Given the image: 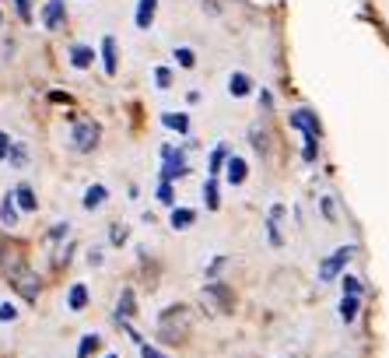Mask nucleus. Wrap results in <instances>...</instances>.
<instances>
[{"label":"nucleus","mask_w":389,"mask_h":358,"mask_svg":"<svg viewBox=\"0 0 389 358\" xmlns=\"http://www.w3.org/2000/svg\"><path fill=\"white\" fill-rule=\"evenodd\" d=\"M105 200H109V190H105L102 183H91V186L84 190V200H81V204H84V211H98Z\"/></svg>","instance_id":"9d476101"},{"label":"nucleus","mask_w":389,"mask_h":358,"mask_svg":"<svg viewBox=\"0 0 389 358\" xmlns=\"http://www.w3.org/2000/svg\"><path fill=\"white\" fill-rule=\"evenodd\" d=\"M102 344V337L98 334H84L81 337V344H78V358H91V351Z\"/></svg>","instance_id":"393cba45"},{"label":"nucleus","mask_w":389,"mask_h":358,"mask_svg":"<svg viewBox=\"0 0 389 358\" xmlns=\"http://www.w3.org/2000/svg\"><path fill=\"white\" fill-rule=\"evenodd\" d=\"M11 285H15V292H18L25 302H35V298H39V274H32L28 267L15 271V274H11Z\"/></svg>","instance_id":"39448f33"},{"label":"nucleus","mask_w":389,"mask_h":358,"mask_svg":"<svg viewBox=\"0 0 389 358\" xmlns=\"http://www.w3.org/2000/svg\"><path fill=\"white\" fill-rule=\"evenodd\" d=\"M141 358H169L165 351H158L154 344H141Z\"/></svg>","instance_id":"f704fd0d"},{"label":"nucleus","mask_w":389,"mask_h":358,"mask_svg":"<svg viewBox=\"0 0 389 358\" xmlns=\"http://www.w3.org/2000/svg\"><path fill=\"white\" fill-rule=\"evenodd\" d=\"M169 222H172L176 232H186V229L197 222V211H193V208H172V218H169Z\"/></svg>","instance_id":"dca6fc26"},{"label":"nucleus","mask_w":389,"mask_h":358,"mask_svg":"<svg viewBox=\"0 0 389 358\" xmlns=\"http://www.w3.org/2000/svg\"><path fill=\"white\" fill-rule=\"evenodd\" d=\"M8 151H11V137L0 130V162H8Z\"/></svg>","instance_id":"e433bc0d"},{"label":"nucleus","mask_w":389,"mask_h":358,"mask_svg":"<svg viewBox=\"0 0 389 358\" xmlns=\"http://www.w3.org/2000/svg\"><path fill=\"white\" fill-rule=\"evenodd\" d=\"M154 84H158V88H169V84H172V74L165 71V67H158V71H154Z\"/></svg>","instance_id":"72a5a7b5"},{"label":"nucleus","mask_w":389,"mask_h":358,"mask_svg":"<svg viewBox=\"0 0 389 358\" xmlns=\"http://www.w3.org/2000/svg\"><path fill=\"white\" fill-rule=\"evenodd\" d=\"M358 310H361V298H358V295H344V298H341V320H344V323H354Z\"/></svg>","instance_id":"a211bd4d"},{"label":"nucleus","mask_w":389,"mask_h":358,"mask_svg":"<svg viewBox=\"0 0 389 358\" xmlns=\"http://www.w3.org/2000/svg\"><path fill=\"white\" fill-rule=\"evenodd\" d=\"M225 159H228V144H217L214 155H210V165H207L210 169V179H217V172L225 169Z\"/></svg>","instance_id":"412c9836"},{"label":"nucleus","mask_w":389,"mask_h":358,"mask_svg":"<svg viewBox=\"0 0 389 358\" xmlns=\"http://www.w3.org/2000/svg\"><path fill=\"white\" fill-rule=\"evenodd\" d=\"M88 264H91V267L102 264V249H91V253H88Z\"/></svg>","instance_id":"4c0bfd02"},{"label":"nucleus","mask_w":389,"mask_h":358,"mask_svg":"<svg viewBox=\"0 0 389 358\" xmlns=\"http://www.w3.org/2000/svg\"><path fill=\"white\" fill-rule=\"evenodd\" d=\"M98 137H102V130H98L95 120H74V127H71V144H74V151L88 155V151L98 147Z\"/></svg>","instance_id":"f257e3e1"},{"label":"nucleus","mask_w":389,"mask_h":358,"mask_svg":"<svg viewBox=\"0 0 389 358\" xmlns=\"http://www.w3.org/2000/svg\"><path fill=\"white\" fill-rule=\"evenodd\" d=\"M341 288H344V295H361V281H358V278H351V274H344Z\"/></svg>","instance_id":"c756f323"},{"label":"nucleus","mask_w":389,"mask_h":358,"mask_svg":"<svg viewBox=\"0 0 389 358\" xmlns=\"http://www.w3.org/2000/svg\"><path fill=\"white\" fill-rule=\"evenodd\" d=\"M64 21H67V8H64V0H49V4L42 8V25H46L49 32H57Z\"/></svg>","instance_id":"423d86ee"},{"label":"nucleus","mask_w":389,"mask_h":358,"mask_svg":"<svg viewBox=\"0 0 389 358\" xmlns=\"http://www.w3.org/2000/svg\"><path fill=\"white\" fill-rule=\"evenodd\" d=\"M291 127H295V130H302V134H316V137H319V120H316L309 109L291 113Z\"/></svg>","instance_id":"9b49d317"},{"label":"nucleus","mask_w":389,"mask_h":358,"mask_svg":"<svg viewBox=\"0 0 389 358\" xmlns=\"http://www.w3.org/2000/svg\"><path fill=\"white\" fill-rule=\"evenodd\" d=\"M203 298H207V302H214V313H232V305H235V298H232L228 285H221V281L203 285Z\"/></svg>","instance_id":"20e7f679"},{"label":"nucleus","mask_w":389,"mask_h":358,"mask_svg":"<svg viewBox=\"0 0 389 358\" xmlns=\"http://www.w3.org/2000/svg\"><path fill=\"white\" fill-rule=\"evenodd\" d=\"M84 305H88V285H71V292H67V310L71 313H81L84 310Z\"/></svg>","instance_id":"ddd939ff"},{"label":"nucleus","mask_w":389,"mask_h":358,"mask_svg":"<svg viewBox=\"0 0 389 358\" xmlns=\"http://www.w3.org/2000/svg\"><path fill=\"white\" fill-rule=\"evenodd\" d=\"M154 11H158V0H141V4H137V15H134L137 28H151V21H154Z\"/></svg>","instance_id":"2eb2a0df"},{"label":"nucleus","mask_w":389,"mask_h":358,"mask_svg":"<svg viewBox=\"0 0 389 358\" xmlns=\"http://www.w3.org/2000/svg\"><path fill=\"white\" fill-rule=\"evenodd\" d=\"M11 197H15V204L25 211V215H32V211H39V200H35V190L28 186V183H18L15 190H11Z\"/></svg>","instance_id":"6e6552de"},{"label":"nucleus","mask_w":389,"mask_h":358,"mask_svg":"<svg viewBox=\"0 0 389 358\" xmlns=\"http://www.w3.org/2000/svg\"><path fill=\"white\" fill-rule=\"evenodd\" d=\"M8 162H11L15 169H21V165L28 162V147H25V144H15V141H11V151H8Z\"/></svg>","instance_id":"b1692460"},{"label":"nucleus","mask_w":389,"mask_h":358,"mask_svg":"<svg viewBox=\"0 0 389 358\" xmlns=\"http://www.w3.org/2000/svg\"><path fill=\"white\" fill-rule=\"evenodd\" d=\"M105 358H120V355H105Z\"/></svg>","instance_id":"58836bf2"},{"label":"nucleus","mask_w":389,"mask_h":358,"mask_svg":"<svg viewBox=\"0 0 389 358\" xmlns=\"http://www.w3.org/2000/svg\"><path fill=\"white\" fill-rule=\"evenodd\" d=\"M0 225H8V229L18 225V204L11 193H4V200H0Z\"/></svg>","instance_id":"4468645a"},{"label":"nucleus","mask_w":389,"mask_h":358,"mask_svg":"<svg viewBox=\"0 0 389 358\" xmlns=\"http://www.w3.org/2000/svg\"><path fill=\"white\" fill-rule=\"evenodd\" d=\"M316 141H319L316 134H305V162H309V165H312L316 155H319V144H316Z\"/></svg>","instance_id":"cd10ccee"},{"label":"nucleus","mask_w":389,"mask_h":358,"mask_svg":"<svg viewBox=\"0 0 389 358\" xmlns=\"http://www.w3.org/2000/svg\"><path fill=\"white\" fill-rule=\"evenodd\" d=\"M172 57H176V64H179V67H193V64H197V53H193V49H186V46H179Z\"/></svg>","instance_id":"a878e982"},{"label":"nucleus","mask_w":389,"mask_h":358,"mask_svg":"<svg viewBox=\"0 0 389 358\" xmlns=\"http://www.w3.org/2000/svg\"><path fill=\"white\" fill-rule=\"evenodd\" d=\"M161 123L176 130V134H190V116L186 113H161Z\"/></svg>","instance_id":"f3484780"},{"label":"nucleus","mask_w":389,"mask_h":358,"mask_svg":"<svg viewBox=\"0 0 389 358\" xmlns=\"http://www.w3.org/2000/svg\"><path fill=\"white\" fill-rule=\"evenodd\" d=\"M102 64H105V74H109V78H113L116 67H120V64H116V39H113V35L102 39Z\"/></svg>","instance_id":"f8f14e48"},{"label":"nucleus","mask_w":389,"mask_h":358,"mask_svg":"<svg viewBox=\"0 0 389 358\" xmlns=\"http://www.w3.org/2000/svg\"><path fill=\"white\" fill-rule=\"evenodd\" d=\"M91 60H95V53L88 46H71V64L78 67V71H84V67H91Z\"/></svg>","instance_id":"aec40b11"},{"label":"nucleus","mask_w":389,"mask_h":358,"mask_svg":"<svg viewBox=\"0 0 389 358\" xmlns=\"http://www.w3.org/2000/svg\"><path fill=\"white\" fill-rule=\"evenodd\" d=\"M127 225H113V232H109V242H113V246H123L127 242Z\"/></svg>","instance_id":"7c9ffc66"},{"label":"nucleus","mask_w":389,"mask_h":358,"mask_svg":"<svg viewBox=\"0 0 389 358\" xmlns=\"http://www.w3.org/2000/svg\"><path fill=\"white\" fill-rule=\"evenodd\" d=\"M15 11L21 21H32V0H15Z\"/></svg>","instance_id":"2f4dec72"},{"label":"nucleus","mask_w":389,"mask_h":358,"mask_svg":"<svg viewBox=\"0 0 389 358\" xmlns=\"http://www.w3.org/2000/svg\"><path fill=\"white\" fill-rule=\"evenodd\" d=\"M281 218H284V208L277 204V208L270 211V222H266V229H270L266 235H270V242H273V246H281V242H284V239H281V229H277V222H281Z\"/></svg>","instance_id":"6ab92c4d"},{"label":"nucleus","mask_w":389,"mask_h":358,"mask_svg":"<svg viewBox=\"0 0 389 358\" xmlns=\"http://www.w3.org/2000/svg\"><path fill=\"white\" fill-rule=\"evenodd\" d=\"M323 215L329 222H337V208H333V197H323Z\"/></svg>","instance_id":"c9c22d12"},{"label":"nucleus","mask_w":389,"mask_h":358,"mask_svg":"<svg viewBox=\"0 0 389 358\" xmlns=\"http://www.w3.org/2000/svg\"><path fill=\"white\" fill-rule=\"evenodd\" d=\"M186 172H190V165H186V155H183V151H176L172 144H165V147H161V183L183 179Z\"/></svg>","instance_id":"f03ea898"},{"label":"nucleus","mask_w":389,"mask_h":358,"mask_svg":"<svg viewBox=\"0 0 389 358\" xmlns=\"http://www.w3.org/2000/svg\"><path fill=\"white\" fill-rule=\"evenodd\" d=\"M158 200L165 204V208H172V204H176V193H172V183H158Z\"/></svg>","instance_id":"bb28decb"},{"label":"nucleus","mask_w":389,"mask_h":358,"mask_svg":"<svg viewBox=\"0 0 389 358\" xmlns=\"http://www.w3.org/2000/svg\"><path fill=\"white\" fill-rule=\"evenodd\" d=\"M134 316H137V295H134V288H123L120 302H116V323H130Z\"/></svg>","instance_id":"0eeeda50"},{"label":"nucleus","mask_w":389,"mask_h":358,"mask_svg":"<svg viewBox=\"0 0 389 358\" xmlns=\"http://www.w3.org/2000/svg\"><path fill=\"white\" fill-rule=\"evenodd\" d=\"M351 257H354V246H341V249H333V253H329V260L319 267V281H333L337 274H344V267L351 264Z\"/></svg>","instance_id":"7ed1b4c3"},{"label":"nucleus","mask_w":389,"mask_h":358,"mask_svg":"<svg viewBox=\"0 0 389 358\" xmlns=\"http://www.w3.org/2000/svg\"><path fill=\"white\" fill-rule=\"evenodd\" d=\"M67 229H71L67 222H60V225H53V229H49V242H60V239H67Z\"/></svg>","instance_id":"473e14b6"},{"label":"nucleus","mask_w":389,"mask_h":358,"mask_svg":"<svg viewBox=\"0 0 389 358\" xmlns=\"http://www.w3.org/2000/svg\"><path fill=\"white\" fill-rule=\"evenodd\" d=\"M249 88H253V81H249L246 74H232V78H228V91H232L235 98H246Z\"/></svg>","instance_id":"4be33fe9"},{"label":"nucleus","mask_w":389,"mask_h":358,"mask_svg":"<svg viewBox=\"0 0 389 358\" xmlns=\"http://www.w3.org/2000/svg\"><path fill=\"white\" fill-rule=\"evenodd\" d=\"M203 200H207V208L217 211L221 208V193H217V179H207L203 183Z\"/></svg>","instance_id":"5701e85b"},{"label":"nucleus","mask_w":389,"mask_h":358,"mask_svg":"<svg viewBox=\"0 0 389 358\" xmlns=\"http://www.w3.org/2000/svg\"><path fill=\"white\" fill-rule=\"evenodd\" d=\"M246 172H249V169H246V162H242L239 155H228V159H225V179H228L232 186H242V183H246Z\"/></svg>","instance_id":"1a4fd4ad"},{"label":"nucleus","mask_w":389,"mask_h":358,"mask_svg":"<svg viewBox=\"0 0 389 358\" xmlns=\"http://www.w3.org/2000/svg\"><path fill=\"white\" fill-rule=\"evenodd\" d=\"M18 320V310L11 302H0V323H15Z\"/></svg>","instance_id":"c85d7f7f"}]
</instances>
